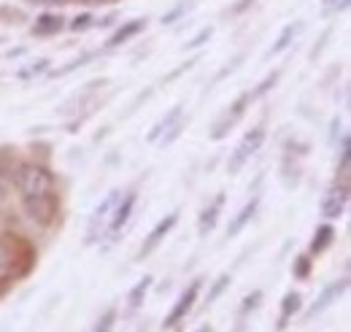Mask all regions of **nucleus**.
Here are the masks:
<instances>
[{"label": "nucleus", "mask_w": 351, "mask_h": 332, "mask_svg": "<svg viewBox=\"0 0 351 332\" xmlns=\"http://www.w3.org/2000/svg\"><path fill=\"white\" fill-rule=\"evenodd\" d=\"M114 324H117V311H114V308H108V311L97 319V324H95V330L92 332H111L114 330Z\"/></svg>", "instance_id": "obj_23"}, {"label": "nucleus", "mask_w": 351, "mask_h": 332, "mask_svg": "<svg viewBox=\"0 0 351 332\" xmlns=\"http://www.w3.org/2000/svg\"><path fill=\"white\" fill-rule=\"evenodd\" d=\"M260 300H263V292L254 289L252 294H246V300H243V305H241V316H246L249 311H254L257 305H260Z\"/></svg>", "instance_id": "obj_25"}, {"label": "nucleus", "mask_w": 351, "mask_h": 332, "mask_svg": "<svg viewBox=\"0 0 351 332\" xmlns=\"http://www.w3.org/2000/svg\"><path fill=\"white\" fill-rule=\"evenodd\" d=\"M346 289H349V278H341V281L330 284L327 289H324L322 294H319V300H316V303H313V305L308 308L306 322H311V319H316V316H319L322 311H327V308H330V305H332V303H335V300H338V297H341V294H343Z\"/></svg>", "instance_id": "obj_8"}, {"label": "nucleus", "mask_w": 351, "mask_h": 332, "mask_svg": "<svg viewBox=\"0 0 351 332\" xmlns=\"http://www.w3.org/2000/svg\"><path fill=\"white\" fill-rule=\"evenodd\" d=\"M332 241H335V230L330 224H319L316 233H313V241H311V251L313 254H322Z\"/></svg>", "instance_id": "obj_18"}, {"label": "nucleus", "mask_w": 351, "mask_h": 332, "mask_svg": "<svg viewBox=\"0 0 351 332\" xmlns=\"http://www.w3.org/2000/svg\"><path fill=\"white\" fill-rule=\"evenodd\" d=\"M119 198H122V192H119V189H114V192H108V195H106V200H103L100 206L95 208V213H92V219H89L87 244H92V241H97V233L103 230V222L108 219L111 208H114L117 203H119Z\"/></svg>", "instance_id": "obj_7"}, {"label": "nucleus", "mask_w": 351, "mask_h": 332, "mask_svg": "<svg viewBox=\"0 0 351 332\" xmlns=\"http://www.w3.org/2000/svg\"><path fill=\"white\" fill-rule=\"evenodd\" d=\"M230 281H232V278H230L227 273H224V276H219V278L214 281V287L208 289V297H206V303H208V305H211V303H217V300L221 297V292L230 287Z\"/></svg>", "instance_id": "obj_22"}, {"label": "nucleus", "mask_w": 351, "mask_h": 332, "mask_svg": "<svg viewBox=\"0 0 351 332\" xmlns=\"http://www.w3.org/2000/svg\"><path fill=\"white\" fill-rule=\"evenodd\" d=\"M252 103V95L249 92H243L224 114H221L219 119H217V125H214V130H211V141H221V138H227L230 135V130L241 122V117L246 114V106Z\"/></svg>", "instance_id": "obj_4"}, {"label": "nucleus", "mask_w": 351, "mask_h": 332, "mask_svg": "<svg viewBox=\"0 0 351 332\" xmlns=\"http://www.w3.org/2000/svg\"><path fill=\"white\" fill-rule=\"evenodd\" d=\"M278 76H281V73H278V71H273V73H270V76H267V79L254 89V92H249V95H252V100H257V97H263L265 92H270V89L276 86V82H278Z\"/></svg>", "instance_id": "obj_24"}, {"label": "nucleus", "mask_w": 351, "mask_h": 332, "mask_svg": "<svg viewBox=\"0 0 351 332\" xmlns=\"http://www.w3.org/2000/svg\"><path fill=\"white\" fill-rule=\"evenodd\" d=\"M62 16L60 14H44L38 22H36V27H33V33L36 36H54V33H60L62 30Z\"/></svg>", "instance_id": "obj_17"}, {"label": "nucleus", "mask_w": 351, "mask_h": 332, "mask_svg": "<svg viewBox=\"0 0 351 332\" xmlns=\"http://www.w3.org/2000/svg\"><path fill=\"white\" fill-rule=\"evenodd\" d=\"M5 200V184H3V178H0V203Z\"/></svg>", "instance_id": "obj_32"}, {"label": "nucleus", "mask_w": 351, "mask_h": 332, "mask_svg": "<svg viewBox=\"0 0 351 332\" xmlns=\"http://www.w3.org/2000/svg\"><path fill=\"white\" fill-rule=\"evenodd\" d=\"M298 30H300V25H289V27H284V33L278 36V41H276L273 46H270V49H267V57H273V54H281V51L289 46V41L295 38V33H298Z\"/></svg>", "instance_id": "obj_20"}, {"label": "nucleus", "mask_w": 351, "mask_h": 332, "mask_svg": "<svg viewBox=\"0 0 351 332\" xmlns=\"http://www.w3.org/2000/svg\"><path fill=\"white\" fill-rule=\"evenodd\" d=\"M132 208H135V195L132 192H128L125 198H119V203L114 206V216H111V224H108V230L111 233H119L128 222H130L132 216Z\"/></svg>", "instance_id": "obj_11"}, {"label": "nucleus", "mask_w": 351, "mask_h": 332, "mask_svg": "<svg viewBox=\"0 0 351 332\" xmlns=\"http://www.w3.org/2000/svg\"><path fill=\"white\" fill-rule=\"evenodd\" d=\"M181 108H184V106H173V108H171V111H168V114H165V117H162L157 125L149 130V135H146V138H149L152 143H157V141H160V138H162L168 130H173V125H178V122H181Z\"/></svg>", "instance_id": "obj_14"}, {"label": "nucleus", "mask_w": 351, "mask_h": 332, "mask_svg": "<svg viewBox=\"0 0 351 332\" xmlns=\"http://www.w3.org/2000/svg\"><path fill=\"white\" fill-rule=\"evenodd\" d=\"M89 22H92V16H89V14H84V16H76L71 27H73V30H87V27H89Z\"/></svg>", "instance_id": "obj_28"}, {"label": "nucleus", "mask_w": 351, "mask_h": 332, "mask_svg": "<svg viewBox=\"0 0 351 332\" xmlns=\"http://www.w3.org/2000/svg\"><path fill=\"white\" fill-rule=\"evenodd\" d=\"M27 3H33V5H65L71 0H27Z\"/></svg>", "instance_id": "obj_29"}, {"label": "nucleus", "mask_w": 351, "mask_h": 332, "mask_svg": "<svg viewBox=\"0 0 351 332\" xmlns=\"http://www.w3.org/2000/svg\"><path fill=\"white\" fill-rule=\"evenodd\" d=\"M16 189L22 192V198H36L54 192V173L46 165L38 163H25L16 170Z\"/></svg>", "instance_id": "obj_1"}, {"label": "nucleus", "mask_w": 351, "mask_h": 332, "mask_svg": "<svg viewBox=\"0 0 351 332\" xmlns=\"http://www.w3.org/2000/svg\"><path fill=\"white\" fill-rule=\"evenodd\" d=\"M300 308H303V297H300V292H287L284 294V300H281V313H278V332L287 330V324L300 313Z\"/></svg>", "instance_id": "obj_10"}, {"label": "nucleus", "mask_w": 351, "mask_h": 332, "mask_svg": "<svg viewBox=\"0 0 351 332\" xmlns=\"http://www.w3.org/2000/svg\"><path fill=\"white\" fill-rule=\"evenodd\" d=\"M152 281H154L152 276H143V278H141V281H138V284H135V287L130 289V294H128V305H130L132 311L143 305L146 294H149V289H152Z\"/></svg>", "instance_id": "obj_19"}, {"label": "nucleus", "mask_w": 351, "mask_h": 332, "mask_svg": "<svg viewBox=\"0 0 351 332\" xmlns=\"http://www.w3.org/2000/svg\"><path fill=\"white\" fill-rule=\"evenodd\" d=\"M195 332H214V327H211V324H200Z\"/></svg>", "instance_id": "obj_31"}, {"label": "nucleus", "mask_w": 351, "mask_h": 332, "mask_svg": "<svg viewBox=\"0 0 351 332\" xmlns=\"http://www.w3.org/2000/svg\"><path fill=\"white\" fill-rule=\"evenodd\" d=\"M181 130H184V119H181L178 125H173V130H168V132H165V135H162V138H160L157 143H160V146H171L176 138L181 135Z\"/></svg>", "instance_id": "obj_26"}, {"label": "nucleus", "mask_w": 351, "mask_h": 332, "mask_svg": "<svg viewBox=\"0 0 351 332\" xmlns=\"http://www.w3.org/2000/svg\"><path fill=\"white\" fill-rule=\"evenodd\" d=\"M346 200H349V187H338V184H335L332 195H327L324 203H322V216H327V219H338V216H343Z\"/></svg>", "instance_id": "obj_9"}, {"label": "nucleus", "mask_w": 351, "mask_h": 332, "mask_svg": "<svg viewBox=\"0 0 351 332\" xmlns=\"http://www.w3.org/2000/svg\"><path fill=\"white\" fill-rule=\"evenodd\" d=\"M208 38H211V27H208V30H203L197 38H192V41L186 43V49H197V46H203V41H208Z\"/></svg>", "instance_id": "obj_27"}, {"label": "nucleus", "mask_w": 351, "mask_h": 332, "mask_svg": "<svg viewBox=\"0 0 351 332\" xmlns=\"http://www.w3.org/2000/svg\"><path fill=\"white\" fill-rule=\"evenodd\" d=\"M265 141V130L263 127H254V130H249L243 138H241V143L235 146V152L230 154V160H227V173L230 176H235V173H241V167L246 165L257 152H260V146H263Z\"/></svg>", "instance_id": "obj_3"}, {"label": "nucleus", "mask_w": 351, "mask_h": 332, "mask_svg": "<svg viewBox=\"0 0 351 332\" xmlns=\"http://www.w3.org/2000/svg\"><path fill=\"white\" fill-rule=\"evenodd\" d=\"M22 211L25 216L38 224V227H49L54 219H57V211H60V200L54 192H46V195H36V198H25L22 200Z\"/></svg>", "instance_id": "obj_2"}, {"label": "nucleus", "mask_w": 351, "mask_h": 332, "mask_svg": "<svg viewBox=\"0 0 351 332\" xmlns=\"http://www.w3.org/2000/svg\"><path fill=\"white\" fill-rule=\"evenodd\" d=\"M16 262H19V254L14 249V244H8L3 235H0V281L11 278L16 273Z\"/></svg>", "instance_id": "obj_12"}, {"label": "nucleus", "mask_w": 351, "mask_h": 332, "mask_svg": "<svg viewBox=\"0 0 351 332\" xmlns=\"http://www.w3.org/2000/svg\"><path fill=\"white\" fill-rule=\"evenodd\" d=\"M257 208H260V198H252V203H246V206L238 211V216L230 222V227H227V238H235V235H241V233H243V227H246V224L254 219Z\"/></svg>", "instance_id": "obj_13"}, {"label": "nucleus", "mask_w": 351, "mask_h": 332, "mask_svg": "<svg viewBox=\"0 0 351 332\" xmlns=\"http://www.w3.org/2000/svg\"><path fill=\"white\" fill-rule=\"evenodd\" d=\"M176 222H178V211H173V213H168L165 219H160L157 224H154V230L146 235V241H143V246H141V251H138V259H146L152 251L157 249L165 238H168V233L176 227Z\"/></svg>", "instance_id": "obj_6"}, {"label": "nucleus", "mask_w": 351, "mask_h": 332, "mask_svg": "<svg viewBox=\"0 0 351 332\" xmlns=\"http://www.w3.org/2000/svg\"><path fill=\"white\" fill-rule=\"evenodd\" d=\"M79 3H87V5H97V3H114V0H79Z\"/></svg>", "instance_id": "obj_30"}, {"label": "nucleus", "mask_w": 351, "mask_h": 332, "mask_svg": "<svg viewBox=\"0 0 351 332\" xmlns=\"http://www.w3.org/2000/svg\"><path fill=\"white\" fill-rule=\"evenodd\" d=\"M311 265H313V259H311V257H306V254H300V257L295 259V265H292V273H295V278L306 281L308 276H311Z\"/></svg>", "instance_id": "obj_21"}, {"label": "nucleus", "mask_w": 351, "mask_h": 332, "mask_svg": "<svg viewBox=\"0 0 351 332\" xmlns=\"http://www.w3.org/2000/svg\"><path fill=\"white\" fill-rule=\"evenodd\" d=\"M143 27H146V22H143V19H132V22H128V25H122V27L108 38L106 46H108V49H117V46H122V43H128L130 38H135Z\"/></svg>", "instance_id": "obj_16"}, {"label": "nucleus", "mask_w": 351, "mask_h": 332, "mask_svg": "<svg viewBox=\"0 0 351 332\" xmlns=\"http://www.w3.org/2000/svg\"><path fill=\"white\" fill-rule=\"evenodd\" d=\"M200 287H203V278H195L186 289L178 294V300H176L173 311L165 316V322H162V327H178V322H184L186 319V313L192 311V305L197 303V294H200Z\"/></svg>", "instance_id": "obj_5"}, {"label": "nucleus", "mask_w": 351, "mask_h": 332, "mask_svg": "<svg viewBox=\"0 0 351 332\" xmlns=\"http://www.w3.org/2000/svg\"><path fill=\"white\" fill-rule=\"evenodd\" d=\"M221 206H224V195H219V198H217L211 206H208L206 211H203V213H200V222H197V233H200L203 238H206V235H208V233L217 227V219H219V213H221Z\"/></svg>", "instance_id": "obj_15"}]
</instances>
